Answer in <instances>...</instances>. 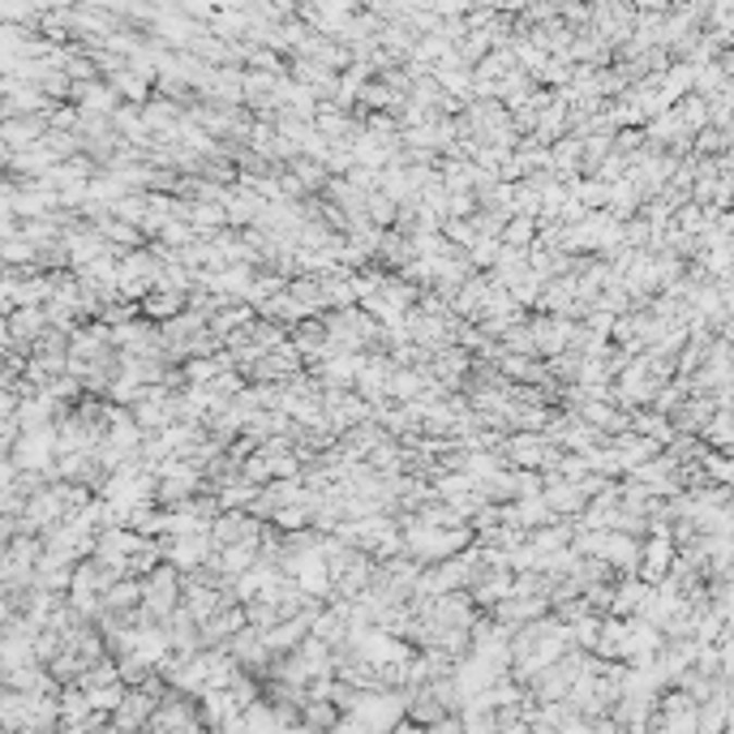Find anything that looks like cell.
Returning <instances> with one entry per match:
<instances>
[{"label": "cell", "instance_id": "obj_1", "mask_svg": "<svg viewBox=\"0 0 734 734\" xmlns=\"http://www.w3.org/2000/svg\"><path fill=\"white\" fill-rule=\"evenodd\" d=\"M674 567V541L670 537H649L640 541V567H636V580L640 585H661Z\"/></svg>", "mask_w": 734, "mask_h": 734}]
</instances>
